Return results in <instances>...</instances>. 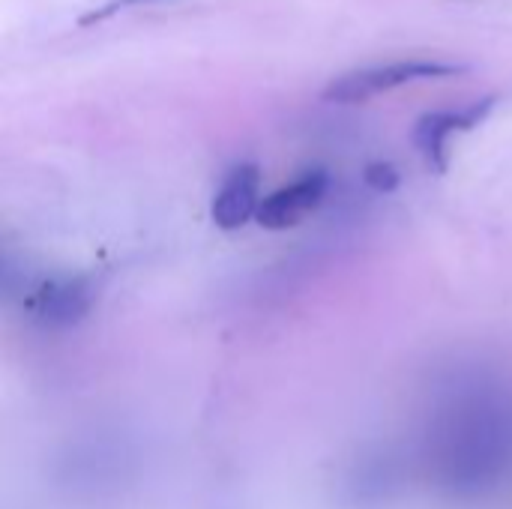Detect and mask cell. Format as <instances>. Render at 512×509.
Segmentation results:
<instances>
[{
    "instance_id": "obj_6",
    "label": "cell",
    "mask_w": 512,
    "mask_h": 509,
    "mask_svg": "<svg viewBox=\"0 0 512 509\" xmlns=\"http://www.w3.org/2000/svg\"><path fill=\"white\" fill-rule=\"evenodd\" d=\"M261 201V168L255 162H240L219 183L210 204V219L222 231H240L258 219Z\"/></svg>"
},
{
    "instance_id": "obj_3",
    "label": "cell",
    "mask_w": 512,
    "mask_h": 509,
    "mask_svg": "<svg viewBox=\"0 0 512 509\" xmlns=\"http://www.w3.org/2000/svg\"><path fill=\"white\" fill-rule=\"evenodd\" d=\"M99 300V282L87 273H75V276H54V279H42L24 309L30 315V321H36L45 330H66L81 324L93 306Z\"/></svg>"
},
{
    "instance_id": "obj_2",
    "label": "cell",
    "mask_w": 512,
    "mask_h": 509,
    "mask_svg": "<svg viewBox=\"0 0 512 509\" xmlns=\"http://www.w3.org/2000/svg\"><path fill=\"white\" fill-rule=\"evenodd\" d=\"M465 72V63L456 60H435V57H405V60H387V63H372L354 72L339 75L336 81L327 84L324 99L339 102V105H354V102H369L381 93L399 90L405 84L417 81H432V78H450Z\"/></svg>"
},
{
    "instance_id": "obj_7",
    "label": "cell",
    "mask_w": 512,
    "mask_h": 509,
    "mask_svg": "<svg viewBox=\"0 0 512 509\" xmlns=\"http://www.w3.org/2000/svg\"><path fill=\"white\" fill-rule=\"evenodd\" d=\"M363 180L375 189V192H393L399 186V171L390 162H372L363 171Z\"/></svg>"
},
{
    "instance_id": "obj_1",
    "label": "cell",
    "mask_w": 512,
    "mask_h": 509,
    "mask_svg": "<svg viewBox=\"0 0 512 509\" xmlns=\"http://www.w3.org/2000/svg\"><path fill=\"white\" fill-rule=\"evenodd\" d=\"M438 480L450 495L483 498L512 471V402L501 393H468L447 408L435 432Z\"/></svg>"
},
{
    "instance_id": "obj_8",
    "label": "cell",
    "mask_w": 512,
    "mask_h": 509,
    "mask_svg": "<svg viewBox=\"0 0 512 509\" xmlns=\"http://www.w3.org/2000/svg\"><path fill=\"white\" fill-rule=\"evenodd\" d=\"M141 3H156V0H105V3H102V6H96L93 12L81 15V18H78V24H96V21H105V18H111V15H117V12L132 9V6H141Z\"/></svg>"
},
{
    "instance_id": "obj_4",
    "label": "cell",
    "mask_w": 512,
    "mask_h": 509,
    "mask_svg": "<svg viewBox=\"0 0 512 509\" xmlns=\"http://www.w3.org/2000/svg\"><path fill=\"white\" fill-rule=\"evenodd\" d=\"M498 96H483L471 105L462 108H444V111H429L417 120L414 126V147L420 150V156L426 159V165L438 174H444L450 168V144L453 138L477 129L480 123L489 120V114L495 111Z\"/></svg>"
},
{
    "instance_id": "obj_5",
    "label": "cell",
    "mask_w": 512,
    "mask_h": 509,
    "mask_svg": "<svg viewBox=\"0 0 512 509\" xmlns=\"http://www.w3.org/2000/svg\"><path fill=\"white\" fill-rule=\"evenodd\" d=\"M327 192H330V174L321 171V168L306 171L294 183L270 192L261 201V210H258L255 222L261 228H267V231H288V228L300 225L306 216H312L324 204Z\"/></svg>"
}]
</instances>
